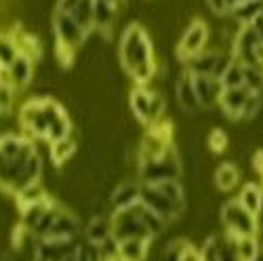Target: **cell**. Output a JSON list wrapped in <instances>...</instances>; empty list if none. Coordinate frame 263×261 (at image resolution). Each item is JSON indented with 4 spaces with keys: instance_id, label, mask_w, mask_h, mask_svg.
I'll return each instance as SVG.
<instances>
[{
    "instance_id": "1",
    "label": "cell",
    "mask_w": 263,
    "mask_h": 261,
    "mask_svg": "<svg viewBox=\"0 0 263 261\" xmlns=\"http://www.w3.org/2000/svg\"><path fill=\"white\" fill-rule=\"evenodd\" d=\"M120 63L137 84H147L156 74V59L152 40L139 24H130L120 36Z\"/></svg>"
},
{
    "instance_id": "2",
    "label": "cell",
    "mask_w": 263,
    "mask_h": 261,
    "mask_svg": "<svg viewBox=\"0 0 263 261\" xmlns=\"http://www.w3.org/2000/svg\"><path fill=\"white\" fill-rule=\"evenodd\" d=\"M128 105H130V112L133 116L141 122V124H154L158 120H162L164 114V95L158 91H152L147 89L145 84H137L133 91L128 95Z\"/></svg>"
},
{
    "instance_id": "3",
    "label": "cell",
    "mask_w": 263,
    "mask_h": 261,
    "mask_svg": "<svg viewBox=\"0 0 263 261\" xmlns=\"http://www.w3.org/2000/svg\"><path fill=\"white\" fill-rule=\"evenodd\" d=\"M259 217L247 211L236 200H228L221 207V223L226 228V234L232 238H245V236H257L259 234Z\"/></svg>"
},
{
    "instance_id": "4",
    "label": "cell",
    "mask_w": 263,
    "mask_h": 261,
    "mask_svg": "<svg viewBox=\"0 0 263 261\" xmlns=\"http://www.w3.org/2000/svg\"><path fill=\"white\" fill-rule=\"evenodd\" d=\"M179 175H181V160H179V154H177V150H175V145H171L158 158L139 162V179H141V183L179 179Z\"/></svg>"
},
{
    "instance_id": "5",
    "label": "cell",
    "mask_w": 263,
    "mask_h": 261,
    "mask_svg": "<svg viewBox=\"0 0 263 261\" xmlns=\"http://www.w3.org/2000/svg\"><path fill=\"white\" fill-rule=\"evenodd\" d=\"M232 61V53L230 51H221V49H211V51H200L198 55H194L192 59L185 61V70L192 72L194 76H215L219 78L228 63Z\"/></svg>"
},
{
    "instance_id": "6",
    "label": "cell",
    "mask_w": 263,
    "mask_h": 261,
    "mask_svg": "<svg viewBox=\"0 0 263 261\" xmlns=\"http://www.w3.org/2000/svg\"><path fill=\"white\" fill-rule=\"evenodd\" d=\"M211 38V30L202 19H196L185 28V32L181 34V40L177 45V57L185 63L187 59H192L194 55H198L200 51L206 49Z\"/></svg>"
},
{
    "instance_id": "7",
    "label": "cell",
    "mask_w": 263,
    "mask_h": 261,
    "mask_svg": "<svg viewBox=\"0 0 263 261\" xmlns=\"http://www.w3.org/2000/svg\"><path fill=\"white\" fill-rule=\"evenodd\" d=\"M141 202L152 211H156L166 223H173L183 211V204L171 200L154 183H141Z\"/></svg>"
},
{
    "instance_id": "8",
    "label": "cell",
    "mask_w": 263,
    "mask_h": 261,
    "mask_svg": "<svg viewBox=\"0 0 263 261\" xmlns=\"http://www.w3.org/2000/svg\"><path fill=\"white\" fill-rule=\"evenodd\" d=\"M80 247L76 238H38L34 261H61Z\"/></svg>"
},
{
    "instance_id": "9",
    "label": "cell",
    "mask_w": 263,
    "mask_h": 261,
    "mask_svg": "<svg viewBox=\"0 0 263 261\" xmlns=\"http://www.w3.org/2000/svg\"><path fill=\"white\" fill-rule=\"evenodd\" d=\"M34 63L36 61L32 57L19 53V57L9 65V68H3V72H0V82L15 86L17 91L26 89V86H30L32 76H34Z\"/></svg>"
},
{
    "instance_id": "10",
    "label": "cell",
    "mask_w": 263,
    "mask_h": 261,
    "mask_svg": "<svg viewBox=\"0 0 263 261\" xmlns=\"http://www.w3.org/2000/svg\"><path fill=\"white\" fill-rule=\"evenodd\" d=\"M253 89L249 86H236V89H223L221 97H219V107L223 110V114L232 120H242V114H245V105H247V99L251 95Z\"/></svg>"
},
{
    "instance_id": "11",
    "label": "cell",
    "mask_w": 263,
    "mask_h": 261,
    "mask_svg": "<svg viewBox=\"0 0 263 261\" xmlns=\"http://www.w3.org/2000/svg\"><path fill=\"white\" fill-rule=\"evenodd\" d=\"M175 95H177V103L183 112L187 114H196L202 110L200 99L196 95V86H194V76L192 72L183 70L177 78V84H175Z\"/></svg>"
},
{
    "instance_id": "12",
    "label": "cell",
    "mask_w": 263,
    "mask_h": 261,
    "mask_svg": "<svg viewBox=\"0 0 263 261\" xmlns=\"http://www.w3.org/2000/svg\"><path fill=\"white\" fill-rule=\"evenodd\" d=\"M194 86H196V95H198V99H200L202 110L219 105V97H221V93H223V84L219 78H215V76H194Z\"/></svg>"
},
{
    "instance_id": "13",
    "label": "cell",
    "mask_w": 263,
    "mask_h": 261,
    "mask_svg": "<svg viewBox=\"0 0 263 261\" xmlns=\"http://www.w3.org/2000/svg\"><path fill=\"white\" fill-rule=\"evenodd\" d=\"M114 236V228H112V217H105V215H93L89 223L84 226V240L86 245H93L99 247L105 240Z\"/></svg>"
},
{
    "instance_id": "14",
    "label": "cell",
    "mask_w": 263,
    "mask_h": 261,
    "mask_svg": "<svg viewBox=\"0 0 263 261\" xmlns=\"http://www.w3.org/2000/svg\"><path fill=\"white\" fill-rule=\"evenodd\" d=\"M141 200V183H118L109 194V207L112 211L128 209Z\"/></svg>"
},
{
    "instance_id": "15",
    "label": "cell",
    "mask_w": 263,
    "mask_h": 261,
    "mask_svg": "<svg viewBox=\"0 0 263 261\" xmlns=\"http://www.w3.org/2000/svg\"><path fill=\"white\" fill-rule=\"evenodd\" d=\"M261 13H263V0H240V3L232 7L228 19L236 21L238 26H249Z\"/></svg>"
},
{
    "instance_id": "16",
    "label": "cell",
    "mask_w": 263,
    "mask_h": 261,
    "mask_svg": "<svg viewBox=\"0 0 263 261\" xmlns=\"http://www.w3.org/2000/svg\"><path fill=\"white\" fill-rule=\"evenodd\" d=\"M152 240H141V238H126L118 240V259L120 261H145Z\"/></svg>"
},
{
    "instance_id": "17",
    "label": "cell",
    "mask_w": 263,
    "mask_h": 261,
    "mask_svg": "<svg viewBox=\"0 0 263 261\" xmlns=\"http://www.w3.org/2000/svg\"><path fill=\"white\" fill-rule=\"evenodd\" d=\"M238 202L242 204L247 211H251L253 215H261L263 213V188L259 183H245L240 188V194H238Z\"/></svg>"
},
{
    "instance_id": "18",
    "label": "cell",
    "mask_w": 263,
    "mask_h": 261,
    "mask_svg": "<svg viewBox=\"0 0 263 261\" xmlns=\"http://www.w3.org/2000/svg\"><path fill=\"white\" fill-rule=\"evenodd\" d=\"M240 179H242V175H240V171L234 162H223V164H219L217 171H215V185L221 192L236 190L240 185Z\"/></svg>"
},
{
    "instance_id": "19",
    "label": "cell",
    "mask_w": 263,
    "mask_h": 261,
    "mask_svg": "<svg viewBox=\"0 0 263 261\" xmlns=\"http://www.w3.org/2000/svg\"><path fill=\"white\" fill-rule=\"evenodd\" d=\"M76 147H78V141H76L74 135H68V137H63L59 141H53L51 143V160H53V164H57V166L65 164L76 154Z\"/></svg>"
},
{
    "instance_id": "20",
    "label": "cell",
    "mask_w": 263,
    "mask_h": 261,
    "mask_svg": "<svg viewBox=\"0 0 263 261\" xmlns=\"http://www.w3.org/2000/svg\"><path fill=\"white\" fill-rule=\"evenodd\" d=\"M223 89H236V86H245V63L238 61L236 57H232V61L228 63L226 72L219 76Z\"/></svg>"
},
{
    "instance_id": "21",
    "label": "cell",
    "mask_w": 263,
    "mask_h": 261,
    "mask_svg": "<svg viewBox=\"0 0 263 261\" xmlns=\"http://www.w3.org/2000/svg\"><path fill=\"white\" fill-rule=\"evenodd\" d=\"M15 198H17V204L19 209H24L28 204H34L38 200H45L47 198V190L38 183H32V185H26V188H21L19 192H15Z\"/></svg>"
},
{
    "instance_id": "22",
    "label": "cell",
    "mask_w": 263,
    "mask_h": 261,
    "mask_svg": "<svg viewBox=\"0 0 263 261\" xmlns=\"http://www.w3.org/2000/svg\"><path fill=\"white\" fill-rule=\"evenodd\" d=\"M17 40L11 34H0V68H9V65L19 57Z\"/></svg>"
},
{
    "instance_id": "23",
    "label": "cell",
    "mask_w": 263,
    "mask_h": 261,
    "mask_svg": "<svg viewBox=\"0 0 263 261\" xmlns=\"http://www.w3.org/2000/svg\"><path fill=\"white\" fill-rule=\"evenodd\" d=\"M236 247H238V255H240L242 261H253L257 257V253L261 251V245L257 240V236L236 238Z\"/></svg>"
},
{
    "instance_id": "24",
    "label": "cell",
    "mask_w": 263,
    "mask_h": 261,
    "mask_svg": "<svg viewBox=\"0 0 263 261\" xmlns=\"http://www.w3.org/2000/svg\"><path fill=\"white\" fill-rule=\"evenodd\" d=\"M190 249V243L179 238V240H173L164 247V253H162V259L160 261H181L183 253Z\"/></svg>"
},
{
    "instance_id": "25",
    "label": "cell",
    "mask_w": 263,
    "mask_h": 261,
    "mask_svg": "<svg viewBox=\"0 0 263 261\" xmlns=\"http://www.w3.org/2000/svg\"><path fill=\"white\" fill-rule=\"evenodd\" d=\"M230 145V137L223 128H213L209 135V147L213 150V154H223L226 147Z\"/></svg>"
},
{
    "instance_id": "26",
    "label": "cell",
    "mask_w": 263,
    "mask_h": 261,
    "mask_svg": "<svg viewBox=\"0 0 263 261\" xmlns=\"http://www.w3.org/2000/svg\"><path fill=\"white\" fill-rule=\"evenodd\" d=\"M206 5H209V9H211V13H213V15L223 17V19H228V17H230L232 5L228 3V0H206Z\"/></svg>"
},
{
    "instance_id": "27",
    "label": "cell",
    "mask_w": 263,
    "mask_h": 261,
    "mask_svg": "<svg viewBox=\"0 0 263 261\" xmlns=\"http://www.w3.org/2000/svg\"><path fill=\"white\" fill-rule=\"evenodd\" d=\"M202 259H204V261H219L217 249H215V236L209 238V240L204 243V247H202Z\"/></svg>"
},
{
    "instance_id": "28",
    "label": "cell",
    "mask_w": 263,
    "mask_h": 261,
    "mask_svg": "<svg viewBox=\"0 0 263 261\" xmlns=\"http://www.w3.org/2000/svg\"><path fill=\"white\" fill-rule=\"evenodd\" d=\"M181 261H204L202 259V249H196L194 245H190V249L183 253Z\"/></svg>"
},
{
    "instance_id": "29",
    "label": "cell",
    "mask_w": 263,
    "mask_h": 261,
    "mask_svg": "<svg viewBox=\"0 0 263 261\" xmlns=\"http://www.w3.org/2000/svg\"><path fill=\"white\" fill-rule=\"evenodd\" d=\"M253 164H255V169H257L259 175H263V150H261V152H257V154H255Z\"/></svg>"
},
{
    "instance_id": "30",
    "label": "cell",
    "mask_w": 263,
    "mask_h": 261,
    "mask_svg": "<svg viewBox=\"0 0 263 261\" xmlns=\"http://www.w3.org/2000/svg\"><path fill=\"white\" fill-rule=\"evenodd\" d=\"M95 3H101V5H109V7H114V9H122L126 0H95Z\"/></svg>"
},
{
    "instance_id": "31",
    "label": "cell",
    "mask_w": 263,
    "mask_h": 261,
    "mask_svg": "<svg viewBox=\"0 0 263 261\" xmlns=\"http://www.w3.org/2000/svg\"><path fill=\"white\" fill-rule=\"evenodd\" d=\"M80 247H82V245H80ZM80 247H78L74 253H70L68 257H63L61 261H80Z\"/></svg>"
},
{
    "instance_id": "32",
    "label": "cell",
    "mask_w": 263,
    "mask_h": 261,
    "mask_svg": "<svg viewBox=\"0 0 263 261\" xmlns=\"http://www.w3.org/2000/svg\"><path fill=\"white\" fill-rule=\"evenodd\" d=\"M261 188H263V175H261Z\"/></svg>"
}]
</instances>
